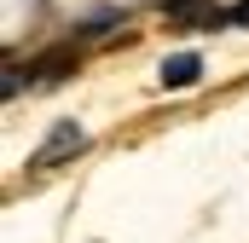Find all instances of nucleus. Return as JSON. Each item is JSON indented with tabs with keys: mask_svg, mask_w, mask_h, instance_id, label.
Instances as JSON below:
<instances>
[{
	"mask_svg": "<svg viewBox=\"0 0 249 243\" xmlns=\"http://www.w3.org/2000/svg\"><path fill=\"white\" fill-rule=\"evenodd\" d=\"M87 151V127L81 122H53L47 127V139L35 145V156H29V174H47V168H64V162H75Z\"/></svg>",
	"mask_w": 249,
	"mask_h": 243,
	"instance_id": "nucleus-1",
	"label": "nucleus"
},
{
	"mask_svg": "<svg viewBox=\"0 0 249 243\" xmlns=\"http://www.w3.org/2000/svg\"><path fill=\"white\" fill-rule=\"evenodd\" d=\"M162 12H168V23L174 29H220L232 12H220L214 0H162Z\"/></svg>",
	"mask_w": 249,
	"mask_h": 243,
	"instance_id": "nucleus-2",
	"label": "nucleus"
},
{
	"mask_svg": "<svg viewBox=\"0 0 249 243\" xmlns=\"http://www.w3.org/2000/svg\"><path fill=\"white\" fill-rule=\"evenodd\" d=\"M75 58H81L75 41H64V47H53V52H41V58L29 64V81H35V87H53V81H64V75L75 69Z\"/></svg>",
	"mask_w": 249,
	"mask_h": 243,
	"instance_id": "nucleus-3",
	"label": "nucleus"
},
{
	"mask_svg": "<svg viewBox=\"0 0 249 243\" xmlns=\"http://www.w3.org/2000/svg\"><path fill=\"white\" fill-rule=\"evenodd\" d=\"M127 17H122V6H93V12H81L75 17V29H70V41H93V35H116Z\"/></svg>",
	"mask_w": 249,
	"mask_h": 243,
	"instance_id": "nucleus-4",
	"label": "nucleus"
},
{
	"mask_svg": "<svg viewBox=\"0 0 249 243\" xmlns=\"http://www.w3.org/2000/svg\"><path fill=\"white\" fill-rule=\"evenodd\" d=\"M203 75V58L197 52H174V58H162V87H191Z\"/></svg>",
	"mask_w": 249,
	"mask_h": 243,
	"instance_id": "nucleus-5",
	"label": "nucleus"
},
{
	"mask_svg": "<svg viewBox=\"0 0 249 243\" xmlns=\"http://www.w3.org/2000/svg\"><path fill=\"white\" fill-rule=\"evenodd\" d=\"M23 87H35V81H29V69H23L18 58H6V99H18Z\"/></svg>",
	"mask_w": 249,
	"mask_h": 243,
	"instance_id": "nucleus-6",
	"label": "nucleus"
},
{
	"mask_svg": "<svg viewBox=\"0 0 249 243\" xmlns=\"http://www.w3.org/2000/svg\"><path fill=\"white\" fill-rule=\"evenodd\" d=\"M232 23H244V29H249V0H238V6H232Z\"/></svg>",
	"mask_w": 249,
	"mask_h": 243,
	"instance_id": "nucleus-7",
	"label": "nucleus"
}]
</instances>
